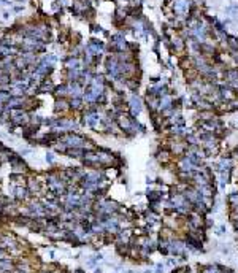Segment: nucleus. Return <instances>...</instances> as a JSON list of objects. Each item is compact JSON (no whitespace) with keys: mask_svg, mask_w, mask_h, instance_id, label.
Listing matches in <instances>:
<instances>
[{"mask_svg":"<svg viewBox=\"0 0 238 273\" xmlns=\"http://www.w3.org/2000/svg\"><path fill=\"white\" fill-rule=\"evenodd\" d=\"M130 110H132V113L134 114H138L140 111H141V102H140V99L138 97H132L130 99Z\"/></svg>","mask_w":238,"mask_h":273,"instance_id":"nucleus-1","label":"nucleus"},{"mask_svg":"<svg viewBox=\"0 0 238 273\" xmlns=\"http://www.w3.org/2000/svg\"><path fill=\"white\" fill-rule=\"evenodd\" d=\"M187 2L186 0H176L175 2V10H176V13H179V14H184L186 11H187Z\"/></svg>","mask_w":238,"mask_h":273,"instance_id":"nucleus-2","label":"nucleus"},{"mask_svg":"<svg viewBox=\"0 0 238 273\" xmlns=\"http://www.w3.org/2000/svg\"><path fill=\"white\" fill-rule=\"evenodd\" d=\"M70 105H72L73 108H78L81 105V99H80V97H73V100L70 102Z\"/></svg>","mask_w":238,"mask_h":273,"instance_id":"nucleus-3","label":"nucleus"},{"mask_svg":"<svg viewBox=\"0 0 238 273\" xmlns=\"http://www.w3.org/2000/svg\"><path fill=\"white\" fill-rule=\"evenodd\" d=\"M219 168H221V170H229V168H230V162H229V161H221Z\"/></svg>","mask_w":238,"mask_h":273,"instance_id":"nucleus-4","label":"nucleus"},{"mask_svg":"<svg viewBox=\"0 0 238 273\" xmlns=\"http://www.w3.org/2000/svg\"><path fill=\"white\" fill-rule=\"evenodd\" d=\"M46 161H48L49 164H53V161H54V156L49 153V154H46Z\"/></svg>","mask_w":238,"mask_h":273,"instance_id":"nucleus-5","label":"nucleus"}]
</instances>
